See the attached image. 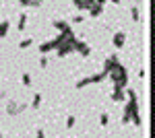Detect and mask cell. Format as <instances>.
I'll return each instance as SVG.
<instances>
[{"label": "cell", "mask_w": 155, "mask_h": 138, "mask_svg": "<svg viewBox=\"0 0 155 138\" xmlns=\"http://www.w3.org/2000/svg\"><path fill=\"white\" fill-rule=\"evenodd\" d=\"M106 72L101 70V72H97V74H91V76H85V79H81V81H77V89H83V87H87V85H93V82H101L106 81Z\"/></svg>", "instance_id": "6da1fadb"}, {"label": "cell", "mask_w": 155, "mask_h": 138, "mask_svg": "<svg viewBox=\"0 0 155 138\" xmlns=\"http://www.w3.org/2000/svg\"><path fill=\"white\" fill-rule=\"evenodd\" d=\"M25 109H27V103H15V101H11L6 105V114L8 115H17L21 111H25Z\"/></svg>", "instance_id": "7a4b0ae2"}, {"label": "cell", "mask_w": 155, "mask_h": 138, "mask_svg": "<svg viewBox=\"0 0 155 138\" xmlns=\"http://www.w3.org/2000/svg\"><path fill=\"white\" fill-rule=\"evenodd\" d=\"M112 43H114V47H124V43H126V33L124 31H116L114 33V37H112Z\"/></svg>", "instance_id": "3957f363"}, {"label": "cell", "mask_w": 155, "mask_h": 138, "mask_svg": "<svg viewBox=\"0 0 155 138\" xmlns=\"http://www.w3.org/2000/svg\"><path fill=\"white\" fill-rule=\"evenodd\" d=\"M74 52H79L83 58H87L89 54H91V47L87 46L85 41H79V39H77V41H74Z\"/></svg>", "instance_id": "277c9868"}, {"label": "cell", "mask_w": 155, "mask_h": 138, "mask_svg": "<svg viewBox=\"0 0 155 138\" xmlns=\"http://www.w3.org/2000/svg\"><path fill=\"white\" fill-rule=\"evenodd\" d=\"M118 64H120V62H118V58H116V56L106 58V62H104V72L107 74L110 70H116V68H118Z\"/></svg>", "instance_id": "5b68a950"}, {"label": "cell", "mask_w": 155, "mask_h": 138, "mask_svg": "<svg viewBox=\"0 0 155 138\" xmlns=\"http://www.w3.org/2000/svg\"><path fill=\"white\" fill-rule=\"evenodd\" d=\"M54 29H58V31H62V33H72V29H71V25L66 23V21H62V19H56V21H54Z\"/></svg>", "instance_id": "8992f818"}, {"label": "cell", "mask_w": 155, "mask_h": 138, "mask_svg": "<svg viewBox=\"0 0 155 138\" xmlns=\"http://www.w3.org/2000/svg\"><path fill=\"white\" fill-rule=\"evenodd\" d=\"M112 99H114V101H124V99H126V91H124L122 87H118V85H114V93H112Z\"/></svg>", "instance_id": "52a82bcc"}, {"label": "cell", "mask_w": 155, "mask_h": 138, "mask_svg": "<svg viewBox=\"0 0 155 138\" xmlns=\"http://www.w3.org/2000/svg\"><path fill=\"white\" fill-rule=\"evenodd\" d=\"M56 47H58V43H56V41L52 39V41H44V43L39 46V52H41V54H48V52L56 50Z\"/></svg>", "instance_id": "ba28073f"}, {"label": "cell", "mask_w": 155, "mask_h": 138, "mask_svg": "<svg viewBox=\"0 0 155 138\" xmlns=\"http://www.w3.org/2000/svg\"><path fill=\"white\" fill-rule=\"evenodd\" d=\"M87 11H89L91 17H99V14L104 12V6H101V4H93V6H91V8H87Z\"/></svg>", "instance_id": "9c48e42d"}, {"label": "cell", "mask_w": 155, "mask_h": 138, "mask_svg": "<svg viewBox=\"0 0 155 138\" xmlns=\"http://www.w3.org/2000/svg\"><path fill=\"white\" fill-rule=\"evenodd\" d=\"M41 2H44V0H19V4H21V6H33V8L39 6Z\"/></svg>", "instance_id": "30bf717a"}, {"label": "cell", "mask_w": 155, "mask_h": 138, "mask_svg": "<svg viewBox=\"0 0 155 138\" xmlns=\"http://www.w3.org/2000/svg\"><path fill=\"white\" fill-rule=\"evenodd\" d=\"M8 29H11V23L8 21H2L0 23V37H4V35L8 33Z\"/></svg>", "instance_id": "8fae6325"}, {"label": "cell", "mask_w": 155, "mask_h": 138, "mask_svg": "<svg viewBox=\"0 0 155 138\" xmlns=\"http://www.w3.org/2000/svg\"><path fill=\"white\" fill-rule=\"evenodd\" d=\"M72 4H74V6H77V8H79V11H87V8H89V6H87V2H85V0H72Z\"/></svg>", "instance_id": "7c38bea8"}, {"label": "cell", "mask_w": 155, "mask_h": 138, "mask_svg": "<svg viewBox=\"0 0 155 138\" xmlns=\"http://www.w3.org/2000/svg\"><path fill=\"white\" fill-rule=\"evenodd\" d=\"M39 105H41V95H33V101H31V107H33V109H39Z\"/></svg>", "instance_id": "4fadbf2b"}, {"label": "cell", "mask_w": 155, "mask_h": 138, "mask_svg": "<svg viewBox=\"0 0 155 138\" xmlns=\"http://www.w3.org/2000/svg\"><path fill=\"white\" fill-rule=\"evenodd\" d=\"M21 82H23L25 87H31V74H29V72H25L23 76H21Z\"/></svg>", "instance_id": "5bb4252c"}, {"label": "cell", "mask_w": 155, "mask_h": 138, "mask_svg": "<svg viewBox=\"0 0 155 138\" xmlns=\"http://www.w3.org/2000/svg\"><path fill=\"white\" fill-rule=\"evenodd\" d=\"M130 17H132V21H139V19H141V12H139L137 6H132V8H130Z\"/></svg>", "instance_id": "9a60e30c"}, {"label": "cell", "mask_w": 155, "mask_h": 138, "mask_svg": "<svg viewBox=\"0 0 155 138\" xmlns=\"http://www.w3.org/2000/svg\"><path fill=\"white\" fill-rule=\"evenodd\" d=\"M31 43H33V39H31V37H27V39H23V41L19 43V47H21V50H27Z\"/></svg>", "instance_id": "2e32d148"}, {"label": "cell", "mask_w": 155, "mask_h": 138, "mask_svg": "<svg viewBox=\"0 0 155 138\" xmlns=\"http://www.w3.org/2000/svg\"><path fill=\"white\" fill-rule=\"evenodd\" d=\"M25 25H27V14H21V19H19V25H17V27H19V31H23Z\"/></svg>", "instance_id": "e0dca14e"}, {"label": "cell", "mask_w": 155, "mask_h": 138, "mask_svg": "<svg viewBox=\"0 0 155 138\" xmlns=\"http://www.w3.org/2000/svg\"><path fill=\"white\" fill-rule=\"evenodd\" d=\"M74 122H77V115H68V117H66V128L71 130V128L74 126Z\"/></svg>", "instance_id": "ac0fdd59"}, {"label": "cell", "mask_w": 155, "mask_h": 138, "mask_svg": "<svg viewBox=\"0 0 155 138\" xmlns=\"http://www.w3.org/2000/svg\"><path fill=\"white\" fill-rule=\"evenodd\" d=\"M107 122H110V115H107V114H101V117H99V124L106 128V126H107Z\"/></svg>", "instance_id": "d6986e66"}, {"label": "cell", "mask_w": 155, "mask_h": 138, "mask_svg": "<svg viewBox=\"0 0 155 138\" xmlns=\"http://www.w3.org/2000/svg\"><path fill=\"white\" fill-rule=\"evenodd\" d=\"M128 122H130V111L124 109V114H122V124H128Z\"/></svg>", "instance_id": "ffe728a7"}, {"label": "cell", "mask_w": 155, "mask_h": 138, "mask_svg": "<svg viewBox=\"0 0 155 138\" xmlns=\"http://www.w3.org/2000/svg\"><path fill=\"white\" fill-rule=\"evenodd\" d=\"M124 91H126V89H124ZM128 99H139V97H137V91H134V89H128Z\"/></svg>", "instance_id": "44dd1931"}, {"label": "cell", "mask_w": 155, "mask_h": 138, "mask_svg": "<svg viewBox=\"0 0 155 138\" xmlns=\"http://www.w3.org/2000/svg\"><path fill=\"white\" fill-rule=\"evenodd\" d=\"M72 23H74V25L83 23V17H81V14H74V17H72Z\"/></svg>", "instance_id": "7402d4cb"}, {"label": "cell", "mask_w": 155, "mask_h": 138, "mask_svg": "<svg viewBox=\"0 0 155 138\" xmlns=\"http://www.w3.org/2000/svg\"><path fill=\"white\" fill-rule=\"evenodd\" d=\"M39 66H41V68H46V66H48V58L44 56V54H41V60H39Z\"/></svg>", "instance_id": "603a6c76"}, {"label": "cell", "mask_w": 155, "mask_h": 138, "mask_svg": "<svg viewBox=\"0 0 155 138\" xmlns=\"http://www.w3.org/2000/svg\"><path fill=\"white\" fill-rule=\"evenodd\" d=\"M145 76H147V72H145V68H141V70H139V79H141V81H143Z\"/></svg>", "instance_id": "cb8c5ba5"}, {"label": "cell", "mask_w": 155, "mask_h": 138, "mask_svg": "<svg viewBox=\"0 0 155 138\" xmlns=\"http://www.w3.org/2000/svg\"><path fill=\"white\" fill-rule=\"evenodd\" d=\"M95 4H101V6H104V4H106V0H95Z\"/></svg>", "instance_id": "d4e9b609"}, {"label": "cell", "mask_w": 155, "mask_h": 138, "mask_svg": "<svg viewBox=\"0 0 155 138\" xmlns=\"http://www.w3.org/2000/svg\"><path fill=\"white\" fill-rule=\"evenodd\" d=\"M106 2H112V4H120V0H106Z\"/></svg>", "instance_id": "484cf974"}, {"label": "cell", "mask_w": 155, "mask_h": 138, "mask_svg": "<svg viewBox=\"0 0 155 138\" xmlns=\"http://www.w3.org/2000/svg\"><path fill=\"white\" fill-rule=\"evenodd\" d=\"M0 136H2V132H0Z\"/></svg>", "instance_id": "4316f807"}, {"label": "cell", "mask_w": 155, "mask_h": 138, "mask_svg": "<svg viewBox=\"0 0 155 138\" xmlns=\"http://www.w3.org/2000/svg\"><path fill=\"white\" fill-rule=\"evenodd\" d=\"M0 4H2V0H0Z\"/></svg>", "instance_id": "83f0119b"}]
</instances>
